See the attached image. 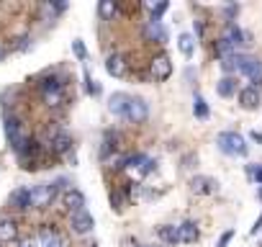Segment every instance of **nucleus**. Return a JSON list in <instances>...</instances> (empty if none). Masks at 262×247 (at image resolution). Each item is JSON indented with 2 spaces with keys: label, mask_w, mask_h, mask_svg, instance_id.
<instances>
[{
  "label": "nucleus",
  "mask_w": 262,
  "mask_h": 247,
  "mask_svg": "<svg viewBox=\"0 0 262 247\" xmlns=\"http://www.w3.org/2000/svg\"><path fill=\"white\" fill-rule=\"evenodd\" d=\"M216 145H219L221 152H226L231 157H244L247 155V139L236 132H221L216 137Z\"/></svg>",
  "instance_id": "1"
},
{
  "label": "nucleus",
  "mask_w": 262,
  "mask_h": 247,
  "mask_svg": "<svg viewBox=\"0 0 262 247\" xmlns=\"http://www.w3.org/2000/svg\"><path fill=\"white\" fill-rule=\"evenodd\" d=\"M123 170H128L131 178H137V180H139V178H144L147 173L155 170V160H152L149 155H128Z\"/></svg>",
  "instance_id": "2"
},
{
  "label": "nucleus",
  "mask_w": 262,
  "mask_h": 247,
  "mask_svg": "<svg viewBox=\"0 0 262 247\" xmlns=\"http://www.w3.org/2000/svg\"><path fill=\"white\" fill-rule=\"evenodd\" d=\"M62 188V180L59 183H44V186H34V203L31 209H44L49 206L54 198H57V191Z\"/></svg>",
  "instance_id": "3"
},
{
  "label": "nucleus",
  "mask_w": 262,
  "mask_h": 247,
  "mask_svg": "<svg viewBox=\"0 0 262 247\" xmlns=\"http://www.w3.org/2000/svg\"><path fill=\"white\" fill-rule=\"evenodd\" d=\"M123 118H126L128 123H144V121L149 118V106H147V100H144V98H134V95H131V100H128V108H126Z\"/></svg>",
  "instance_id": "4"
},
{
  "label": "nucleus",
  "mask_w": 262,
  "mask_h": 247,
  "mask_svg": "<svg viewBox=\"0 0 262 247\" xmlns=\"http://www.w3.org/2000/svg\"><path fill=\"white\" fill-rule=\"evenodd\" d=\"M54 155H67L70 152V147H72V137L67 134V132H62V129H52L49 132V145H47Z\"/></svg>",
  "instance_id": "5"
},
{
  "label": "nucleus",
  "mask_w": 262,
  "mask_h": 247,
  "mask_svg": "<svg viewBox=\"0 0 262 247\" xmlns=\"http://www.w3.org/2000/svg\"><path fill=\"white\" fill-rule=\"evenodd\" d=\"M149 72H152L155 80L165 83V80L172 75V62H170V57H167V54H157V57L149 62Z\"/></svg>",
  "instance_id": "6"
},
{
  "label": "nucleus",
  "mask_w": 262,
  "mask_h": 247,
  "mask_svg": "<svg viewBox=\"0 0 262 247\" xmlns=\"http://www.w3.org/2000/svg\"><path fill=\"white\" fill-rule=\"evenodd\" d=\"M190 191L195 196H211L219 191V183L208 175H195V178H190Z\"/></svg>",
  "instance_id": "7"
},
{
  "label": "nucleus",
  "mask_w": 262,
  "mask_h": 247,
  "mask_svg": "<svg viewBox=\"0 0 262 247\" xmlns=\"http://www.w3.org/2000/svg\"><path fill=\"white\" fill-rule=\"evenodd\" d=\"M105 72L108 75H113V77H123L126 72H128V62H126V57L123 54H108L105 57Z\"/></svg>",
  "instance_id": "8"
},
{
  "label": "nucleus",
  "mask_w": 262,
  "mask_h": 247,
  "mask_svg": "<svg viewBox=\"0 0 262 247\" xmlns=\"http://www.w3.org/2000/svg\"><path fill=\"white\" fill-rule=\"evenodd\" d=\"M31 203H34V188H16L13 193H11V206L13 209H18V211H26V209H31Z\"/></svg>",
  "instance_id": "9"
},
{
  "label": "nucleus",
  "mask_w": 262,
  "mask_h": 247,
  "mask_svg": "<svg viewBox=\"0 0 262 247\" xmlns=\"http://www.w3.org/2000/svg\"><path fill=\"white\" fill-rule=\"evenodd\" d=\"M36 239H39L41 247H67L64 244V237L57 229H52V227H41L39 234H36Z\"/></svg>",
  "instance_id": "10"
},
{
  "label": "nucleus",
  "mask_w": 262,
  "mask_h": 247,
  "mask_svg": "<svg viewBox=\"0 0 262 247\" xmlns=\"http://www.w3.org/2000/svg\"><path fill=\"white\" fill-rule=\"evenodd\" d=\"M62 206H64L70 214H77V211L85 209V196H82L77 188H70V191H64V196H62Z\"/></svg>",
  "instance_id": "11"
},
{
  "label": "nucleus",
  "mask_w": 262,
  "mask_h": 247,
  "mask_svg": "<svg viewBox=\"0 0 262 247\" xmlns=\"http://www.w3.org/2000/svg\"><path fill=\"white\" fill-rule=\"evenodd\" d=\"M93 227H95V219H93V214L90 211H77V214H72V229L77 232V234H88V232H93Z\"/></svg>",
  "instance_id": "12"
},
{
  "label": "nucleus",
  "mask_w": 262,
  "mask_h": 247,
  "mask_svg": "<svg viewBox=\"0 0 262 247\" xmlns=\"http://www.w3.org/2000/svg\"><path fill=\"white\" fill-rule=\"evenodd\" d=\"M144 39L147 42H157V44H165L167 42V31H165V26H162V21H147V26H144Z\"/></svg>",
  "instance_id": "13"
},
{
  "label": "nucleus",
  "mask_w": 262,
  "mask_h": 247,
  "mask_svg": "<svg viewBox=\"0 0 262 247\" xmlns=\"http://www.w3.org/2000/svg\"><path fill=\"white\" fill-rule=\"evenodd\" d=\"M128 100H131L128 93H113V95L108 98V111H111L113 116H121V118H123V113H126V108H128Z\"/></svg>",
  "instance_id": "14"
},
{
  "label": "nucleus",
  "mask_w": 262,
  "mask_h": 247,
  "mask_svg": "<svg viewBox=\"0 0 262 247\" xmlns=\"http://www.w3.org/2000/svg\"><path fill=\"white\" fill-rule=\"evenodd\" d=\"M18 239V224L13 219H0V244Z\"/></svg>",
  "instance_id": "15"
},
{
  "label": "nucleus",
  "mask_w": 262,
  "mask_h": 247,
  "mask_svg": "<svg viewBox=\"0 0 262 247\" xmlns=\"http://www.w3.org/2000/svg\"><path fill=\"white\" fill-rule=\"evenodd\" d=\"M239 103H242V108L254 111V108L259 106V88H254V85L244 88V90L239 93Z\"/></svg>",
  "instance_id": "16"
},
{
  "label": "nucleus",
  "mask_w": 262,
  "mask_h": 247,
  "mask_svg": "<svg viewBox=\"0 0 262 247\" xmlns=\"http://www.w3.org/2000/svg\"><path fill=\"white\" fill-rule=\"evenodd\" d=\"M178 227H180V242H183V244L198 242L201 232H198V224H195V221H183V224H178Z\"/></svg>",
  "instance_id": "17"
},
{
  "label": "nucleus",
  "mask_w": 262,
  "mask_h": 247,
  "mask_svg": "<svg viewBox=\"0 0 262 247\" xmlns=\"http://www.w3.org/2000/svg\"><path fill=\"white\" fill-rule=\"evenodd\" d=\"M221 39H226L234 49H236L239 44H244V34H242V29H239L234 21H229V24H226V29H224V36H221Z\"/></svg>",
  "instance_id": "18"
},
{
  "label": "nucleus",
  "mask_w": 262,
  "mask_h": 247,
  "mask_svg": "<svg viewBox=\"0 0 262 247\" xmlns=\"http://www.w3.org/2000/svg\"><path fill=\"white\" fill-rule=\"evenodd\" d=\"M157 234L165 244H178L180 242V227H175V224H162L157 229Z\"/></svg>",
  "instance_id": "19"
},
{
  "label": "nucleus",
  "mask_w": 262,
  "mask_h": 247,
  "mask_svg": "<svg viewBox=\"0 0 262 247\" xmlns=\"http://www.w3.org/2000/svg\"><path fill=\"white\" fill-rule=\"evenodd\" d=\"M216 93H219L221 98H231V95L236 93V80H234L231 75H224V77L216 83Z\"/></svg>",
  "instance_id": "20"
},
{
  "label": "nucleus",
  "mask_w": 262,
  "mask_h": 247,
  "mask_svg": "<svg viewBox=\"0 0 262 247\" xmlns=\"http://www.w3.org/2000/svg\"><path fill=\"white\" fill-rule=\"evenodd\" d=\"M244 75H247V80H249V83H252L254 88H259V85H262V62L252 57L249 67L244 70Z\"/></svg>",
  "instance_id": "21"
},
{
  "label": "nucleus",
  "mask_w": 262,
  "mask_h": 247,
  "mask_svg": "<svg viewBox=\"0 0 262 247\" xmlns=\"http://www.w3.org/2000/svg\"><path fill=\"white\" fill-rule=\"evenodd\" d=\"M6 137H8V142H16L21 137V118L6 116Z\"/></svg>",
  "instance_id": "22"
},
{
  "label": "nucleus",
  "mask_w": 262,
  "mask_h": 247,
  "mask_svg": "<svg viewBox=\"0 0 262 247\" xmlns=\"http://www.w3.org/2000/svg\"><path fill=\"white\" fill-rule=\"evenodd\" d=\"M178 49H180V54L183 57H193V52H195V39L190 36V34H180L178 36Z\"/></svg>",
  "instance_id": "23"
},
{
  "label": "nucleus",
  "mask_w": 262,
  "mask_h": 247,
  "mask_svg": "<svg viewBox=\"0 0 262 247\" xmlns=\"http://www.w3.org/2000/svg\"><path fill=\"white\" fill-rule=\"evenodd\" d=\"M116 13H118V6L113 3V0H100V3H98V16L103 21H113Z\"/></svg>",
  "instance_id": "24"
},
{
  "label": "nucleus",
  "mask_w": 262,
  "mask_h": 247,
  "mask_svg": "<svg viewBox=\"0 0 262 247\" xmlns=\"http://www.w3.org/2000/svg\"><path fill=\"white\" fill-rule=\"evenodd\" d=\"M193 113H195V118H201V121H206V118L211 116L208 103L203 100V95H195V98H193Z\"/></svg>",
  "instance_id": "25"
},
{
  "label": "nucleus",
  "mask_w": 262,
  "mask_h": 247,
  "mask_svg": "<svg viewBox=\"0 0 262 247\" xmlns=\"http://www.w3.org/2000/svg\"><path fill=\"white\" fill-rule=\"evenodd\" d=\"M44 95V103L49 106V108H54V106H59V103H64V93L62 90H52V93H41Z\"/></svg>",
  "instance_id": "26"
},
{
  "label": "nucleus",
  "mask_w": 262,
  "mask_h": 247,
  "mask_svg": "<svg viewBox=\"0 0 262 247\" xmlns=\"http://www.w3.org/2000/svg\"><path fill=\"white\" fill-rule=\"evenodd\" d=\"M216 54H219L221 59H226V57H231V54H236V52H234V47H231L226 39H219V42H216Z\"/></svg>",
  "instance_id": "27"
},
{
  "label": "nucleus",
  "mask_w": 262,
  "mask_h": 247,
  "mask_svg": "<svg viewBox=\"0 0 262 247\" xmlns=\"http://www.w3.org/2000/svg\"><path fill=\"white\" fill-rule=\"evenodd\" d=\"M52 90H62V83L54 75H49V77L41 80V93H52Z\"/></svg>",
  "instance_id": "28"
},
{
  "label": "nucleus",
  "mask_w": 262,
  "mask_h": 247,
  "mask_svg": "<svg viewBox=\"0 0 262 247\" xmlns=\"http://www.w3.org/2000/svg\"><path fill=\"white\" fill-rule=\"evenodd\" d=\"M147 8L152 11V21H160V16H162V13H165L170 6H167L165 0H162V3H147Z\"/></svg>",
  "instance_id": "29"
},
{
  "label": "nucleus",
  "mask_w": 262,
  "mask_h": 247,
  "mask_svg": "<svg viewBox=\"0 0 262 247\" xmlns=\"http://www.w3.org/2000/svg\"><path fill=\"white\" fill-rule=\"evenodd\" d=\"M72 52H75V57H77L80 62H82V59L88 57V52H85V44H82V39H75V42H72Z\"/></svg>",
  "instance_id": "30"
},
{
  "label": "nucleus",
  "mask_w": 262,
  "mask_h": 247,
  "mask_svg": "<svg viewBox=\"0 0 262 247\" xmlns=\"http://www.w3.org/2000/svg\"><path fill=\"white\" fill-rule=\"evenodd\" d=\"M85 83H88V93H90V95H100V85H98L88 72H85Z\"/></svg>",
  "instance_id": "31"
},
{
  "label": "nucleus",
  "mask_w": 262,
  "mask_h": 247,
  "mask_svg": "<svg viewBox=\"0 0 262 247\" xmlns=\"http://www.w3.org/2000/svg\"><path fill=\"white\" fill-rule=\"evenodd\" d=\"M231 237H234V229H226L221 237H219V242H216V247H226L229 242H231Z\"/></svg>",
  "instance_id": "32"
},
{
  "label": "nucleus",
  "mask_w": 262,
  "mask_h": 247,
  "mask_svg": "<svg viewBox=\"0 0 262 247\" xmlns=\"http://www.w3.org/2000/svg\"><path fill=\"white\" fill-rule=\"evenodd\" d=\"M111 206H116L118 211L123 209V196L121 193H111Z\"/></svg>",
  "instance_id": "33"
},
{
  "label": "nucleus",
  "mask_w": 262,
  "mask_h": 247,
  "mask_svg": "<svg viewBox=\"0 0 262 247\" xmlns=\"http://www.w3.org/2000/svg\"><path fill=\"white\" fill-rule=\"evenodd\" d=\"M249 175H252V178H254V180L262 186V168H254V165H249Z\"/></svg>",
  "instance_id": "34"
},
{
  "label": "nucleus",
  "mask_w": 262,
  "mask_h": 247,
  "mask_svg": "<svg viewBox=\"0 0 262 247\" xmlns=\"http://www.w3.org/2000/svg\"><path fill=\"white\" fill-rule=\"evenodd\" d=\"M21 247H41V244H39V239L34 237V239H24V242H21Z\"/></svg>",
  "instance_id": "35"
},
{
  "label": "nucleus",
  "mask_w": 262,
  "mask_h": 247,
  "mask_svg": "<svg viewBox=\"0 0 262 247\" xmlns=\"http://www.w3.org/2000/svg\"><path fill=\"white\" fill-rule=\"evenodd\" d=\"M224 13H226V16H229V18H234V16H236V13H239V8H236V6H229V8H226V11H224Z\"/></svg>",
  "instance_id": "36"
},
{
  "label": "nucleus",
  "mask_w": 262,
  "mask_h": 247,
  "mask_svg": "<svg viewBox=\"0 0 262 247\" xmlns=\"http://www.w3.org/2000/svg\"><path fill=\"white\" fill-rule=\"evenodd\" d=\"M259 229H262V214L257 216V221H254V227H252V234H257Z\"/></svg>",
  "instance_id": "37"
},
{
  "label": "nucleus",
  "mask_w": 262,
  "mask_h": 247,
  "mask_svg": "<svg viewBox=\"0 0 262 247\" xmlns=\"http://www.w3.org/2000/svg\"><path fill=\"white\" fill-rule=\"evenodd\" d=\"M195 34L203 36V24H201V21H195Z\"/></svg>",
  "instance_id": "38"
},
{
  "label": "nucleus",
  "mask_w": 262,
  "mask_h": 247,
  "mask_svg": "<svg viewBox=\"0 0 262 247\" xmlns=\"http://www.w3.org/2000/svg\"><path fill=\"white\" fill-rule=\"evenodd\" d=\"M252 139H254V142H262V134H259V132H252Z\"/></svg>",
  "instance_id": "39"
},
{
  "label": "nucleus",
  "mask_w": 262,
  "mask_h": 247,
  "mask_svg": "<svg viewBox=\"0 0 262 247\" xmlns=\"http://www.w3.org/2000/svg\"><path fill=\"white\" fill-rule=\"evenodd\" d=\"M6 57V52H3V47H0V59H3Z\"/></svg>",
  "instance_id": "40"
},
{
  "label": "nucleus",
  "mask_w": 262,
  "mask_h": 247,
  "mask_svg": "<svg viewBox=\"0 0 262 247\" xmlns=\"http://www.w3.org/2000/svg\"><path fill=\"white\" fill-rule=\"evenodd\" d=\"M257 196H259V201H262V188H259V191H257Z\"/></svg>",
  "instance_id": "41"
},
{
  "label": "nucleus",
  "mask_w": 262,
  "mask_h": 247,
  "mask_svg": "<svg viewBox=\"0 0 262 247\" xmlns=\"http://www.w3.org/2000/svg\"><path fill=\"white\" fill-rule=\"evenodd\" d=\"M144 247H160V244H144Z\"/></svg>",
  "instance_id": "42"
}]
</instances>
